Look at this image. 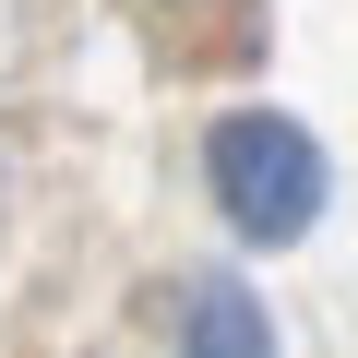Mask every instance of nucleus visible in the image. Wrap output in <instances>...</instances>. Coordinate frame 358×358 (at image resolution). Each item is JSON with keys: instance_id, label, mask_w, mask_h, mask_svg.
<instances>
[{"instance_id": "obj_1", "label": "nucleus", "mask_w": 358, "mask_h": 358, "mask_svg": "<svg viewBox=\"0 0 358 358\" xmlns=\"http://www.w3.org/2000/svg\"><path fill=\"white\" fill-rule=\"evenodd\" d=\"M203 179H215L227 227L263 239V251L310 239V215H322V143H310L287 108H227L215 143H203Z\"/></svg>"}, {"instance_id": "obj_2", "label": "nucleus", "mask_w": 358, "mask_h": 358, "mask_svg": "<svg viewBox=\"0 0 358 358\" xmlns=\"http://www.w3.org/2000/svg\"><path fill=\"white\" fill-rule=\"evenodd\" d=\"M179 358H275V322L239 275H203L192 310H179Z\"/></svg>"}]
</instances>
